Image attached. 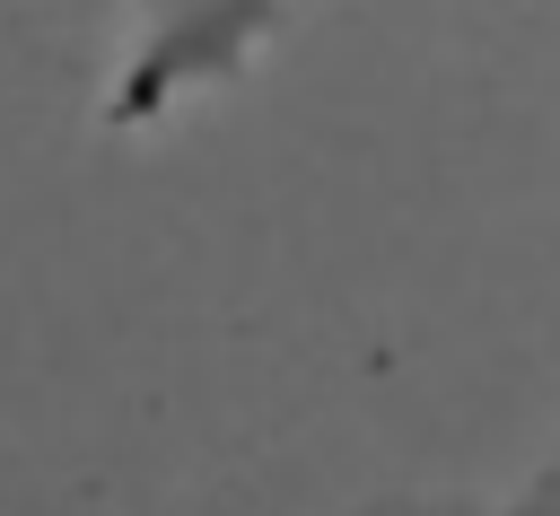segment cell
<instances>
[{
    "label": "cell",
    "mask_w": 560,
    "mask_h": 516,
    "mask_svg": "<svg viewBox=\"0 0 560 516\" xmlns=\"http://www.w3.org/2000/svg\"><path fill=\"white\" fill-rule=\"evenodd\" d=\"M271 26H280V0H131V52L105 96V122L140 131L166 105L236 79L271 44Z\"/></svg>",
    "instance_id": "obj_1"
}]
</instances>
